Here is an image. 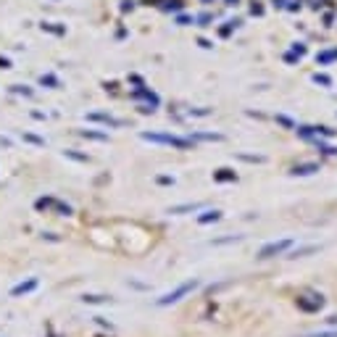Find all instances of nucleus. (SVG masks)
Instances as JSON below:
<instances>
[{"mask_svg": "<svg viewBox=\"0 0 337 337\" xmlns=\"http://www.w3.org/2000/svg\"><path fill=\"white\" fill-rule=\"evenodd\" d=\"M145 140H153V142H166V145H174V148H190V140H182V137H171V134H145Z\"/></svg>", "mask_w": 337, "mask_h": 337, "instance_id": "obj_1", "label": "nucleus"}, {"mask_svg": "<svg viewBox=\"0 0 337 337\" xmlns=\"http://www.w3.org/2000/svg\"><path fill=\"white\" fill-rule=\"evenodd\" d=\"M198 287V282H187V284H182V287H179V290H174V293H168L166 298H161V306H168V303H177L179 300V298H182V295H187V293H190V290H195Z\"/></svg>", "mask_w": 337, "mask_h": 337, "instance_id": "obj_2", "label": "nucleus"}, {"mask_svg": "<svg viewBox=\"0 0 337 337\" xmlns=\"http://www.w3.org/2000/svg\"><path fill=\"white\" fill-rule=\"evenodd\" d=\"M290 245H293L290 240H280V243H269V245H263V248H261V258H271V256H277V253L287 250Z\"/></svg>", "mask_w": 337, "mask_h": 337, "instance_id": "obj_3", "label": "nucleus"}, {"mask_svg": "<svg viewBox=\"0 0 337 337\" xmlns=\"http://www.w3.org/2000/svg\"><path fill=\"white\" fill-rule=\"evenodd\" d=\"M314 171H319V166H316V164H306V166H295L293 168L295 177H306V174H314Z\"/></svg>", "mask_w": 337, "mask_h": 337, "instance_id": "obj_4", "label": "nucleus"}, {"mask_svg": "<svg viewBox=\"0 0 337 337\" xmlns=\"http://www.w3.org/2000/svg\"><path fill=\"white\" fill-rule=\"evenodd\" d=\"M298 306H300V308H306V311H314V308H321L324 306V300H321V298H316V300H303V298H298Z\"/></svg>", "mask_w": 337, "mask_h": 337, "instance_id": "obj_5", "label": "nucleus"}, {"mask_svg": "<svg viewBox=\"0 0 337 337\" xmlns=\"http://www.w3.org/2000/svg\"><path fill=\"white\" fill-rule=\"evenodd\" d=\"M213 177H216L219 182H229V179H237L235 174H232V171H226V168H222V171H216V174H213Z\"/></svg>", "mask_w": 337, "mask_h": 337, "instance_id": "obj_6", "label": "nucleus"}, {"mask_svg": "<svg viewBox=\"0 0 337 337\" xmlns=\"http://www.w3.org/2000/svg\"><path fill=\"white\" fill-rule=\"evenodd\" d=\"M219 216H222V213H219V211H208V213H203V216H200V224H208V222H216Z\"/></svg>", "mask_w": 337, "mask_h": 337, "instance_id": "obj_7", "label": "nucleus"}, {"mask_svg": "<svg viewBox=\"0 0 337 337\" xmlns=\"http://www.w3.org/2000/svg\"><path fill=\"white\" fill-rule=\"evenodd\" d=\"M335 58H337V50H329V53L319 56V63H329V61H335Z\"/></svg>", "mask_w": 337, "mask_h": 337, "instance_id": "obj_8", "label": "nucleus"}, {"mask_svg": "<svg viewBox=\"0 0 337 337\" xmlns=\"http://www.w3.org/2000/svg\"><path fill=\"white\" fill-rule=\"evenodd\" d=\"M306 337H337V329H327V332H314V335H306Z\"/></svg>", "mask_w": 337, "mask_h": 337, "instance_id": "obj_9", "label": "nucleus"}, {"mask_svg": "<svg viewBox=\"0 0 337 337\" xmlns=\"http://www.w3.org/2000/svg\"><path fill=\"white\" fill-rule=\"evenodd\" d=\"M316 82H321V84H332V79H329V76H324V74H316Z\"/></svg>", "mask_w": 337, "mask_h": 337, "instance_id": "obj_10", "label": "nucleus"}]
</instances>
